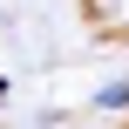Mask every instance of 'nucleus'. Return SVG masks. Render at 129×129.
I'll use <instances>...</instances> for the list:
<instances>
[{"label":"nucleus","mask_w":129,"mask_h":129,"mask_svg":"<svg viewBox=\"0 0 129 129\" xmlns=\"http://www.w3.org/2000/svg\"><path fill=\"white\" fill-rule=\"evenodd\" d=\"M102 109H129V82H109L102 88Z\"/></svg>","instance_id":"1"},{"label":"nucleus","mask_w":129,"mask_h":129,"mask_svg":"<svg viewBox=\"0 0 129 129\" xmlns=\"http://www.w3.org/2000/svg\"><path fill=\"white\" fill-rule=\"evenodd\" d=\"M0 95H7V75H0Z\"/></svg>","instance_id":"2"}]
</instances>
